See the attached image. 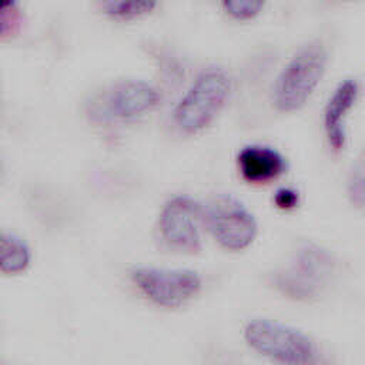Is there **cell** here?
I'll use <instances>...</instances> for the list:
<instances>
[{"mask_svg":"<svg viewBox=\"0 0 365 365\" xmlns=\"http://www.w3.org/2000/svg\"><path fill=\"white\" fill-rule=\"evenodd\" d=\"M328 53L325 46L309 41L302 46L285 64L274 87V104L281 113L301 110L314 94L327 70Z\"/></svg>","mask_w":365,"mask_h":365,"instance_id":"cell-1","label":"cell"},{"mask_svg":"<svg viewBox=\"0 0 365 365\" xmlns=\"http://www.w3.org/2000/svg\"><path fill=\"white\" fill-rule=\"evenodd\" d=\"M231 78L221 68L202 71L177 103L173 118L185 134H197L208 127L227 104Z\"/></svg>","mask_w":365,"mask_h":365,"instance_id":"cell-2","label":"cell"},{"mask_svg":"<svg viewBox=\"0 0 365 365\" xmlns=\"http://www.w3.org/2000/svg\"><path fill=\"white\" fill-rule=\"evenodd\" d=\"M244 339L257 354L288 365L311 364L317 354L314 341L305 332L268 318L247 322Z\"/></svg>","mask_w":365,"mask_h":365,"instance_id":"cell-3","label":"cell"},{"mask_svg":"<svg viewBox=\"0 0 365 365\" xmlns=\"http://www.w3.org/2000/svg\"><path fill=\"white\" fill-rule=\"evenodd\" d=\"M202 224L227 251L247 250L258 235L254 214L232 195H217L204 204Z\"/></svg>","mask_w":365,"mask_h":365,"instance_id":"cell-4","label":"cell"},{"mask_svg":"<svg viewBox=\"0 0 365 365\" xmlns=\"http://www.w3.org/2000/svg\"><path fill=\"white\" fill-rule=\"evenodd\" d=\"M131 281L153 304L164 308H178L191 301L201 289V277L187 268L135 267Z\"/></svg>","mask_w":365,"mask_h":365,"instance_id":"cell-5","label":"cell"},{"mask_svg":"<svg viewBox=\"0 0 365 365\" xmlns=\"http://www.w3.org/2000/svg\"><path fill=\"white\" fill-rule=\"evenodd\" d=\"M160 101L157 88L144 80H121L91 103V113L101 121L130 123L148 114Z\"/></svg>","mask_w":365,"mask_h":365,"instance_id":"cell-6","label":"cell"},{"mask_svg":"<svg viewBox=\"0 0 365 365\" xmlns=\"http://www.w3.org/2000/svg\"><path fill=\"white\" fill-rule=\"evenodd\" d=\"M202 205L188 195H174L158 217L161 240L174 251L194 254L201 250Z\"/></svg>","mask_w":365,"mask_h":365,"instance_id":"cell-7","label":"cell"},{"mask_svg":"<svg viewBox=\"0 0 365 365\" xmlns=\"http://www.w3.org/2000/svg\"><path fill=\"white\" fill-rule=\"evenodd\" d=\"M359 96V84L346 78L341 81L329 97L324 110V131L329 147L339 153L346 144L345 120Z\"/></svg>","mask_w":365,"mask_h":365,"instance_id":"cell-8","label":"cell"},{"mask_svg":"<svg viewBox=\"0 0 365 365\" xmlns=\"http://www.w3.org/2000/svg\"><path fill=\"white\" fill-rule=\"evenodd\" d=\"M237 165L241 177L254 184L277 180L287 170L285 158L279 151L259 144L244 147L238 153Z\"/></svg>","mask_w":365,"mask_h":365,"instance_id":"cell-9","label":"cell"},{"mask_svg":"<svg viewBox=\"0 0 365 365\" xmlns=\"http://www.w3.org/2000/svg\"><path fill=\"white\" fill-rule=\"evenodd\" d=\"M289 269L307 284L321 291L322 285L335 272V259L325 248L317 244H304L295 252Z\"/></svg>","mask_w":365,"mask_h":365,"instance_id":"cell-10","label":"cell"},{"mask_svg":"<svg viewBox=\"0 0 365 365\" xmlns=\"http://www.w3.org/2000/svg\"><path fill=\"white\" fill-rule=\"evenodd\" d=\"M31 261L27 242L17 234L3 231L0 237V269L6 275L24 272Z\"/></svg>","mask_w":365,"mask_h":365,"instance_id":"cell-11","label":"cell"},{"mask_svg":"<svg viewBox=\"0 0 365 365\" xmlns=\"http://www.w3.org/2000/svg\"><path fill=\"white\" fill-rule=\"evenodd\" d=\"M158 0H108L104 13L115 20H133L153 11Z\"/></svg>","mask_w":365,"mask_h":365,"instance_id":"cell-12","label":"cell"},{"mask_svg":"<svg viewBox=\"0 0 365 365\" xmlns=\"http://www.w3.org/2000/svg\"><path fill=\"white\" fill-rule=\"evenodd\" d=\"M267 0H221L224 10L235 20H251L257 17Z\"/></svg>","mask_w":365,"mask_h":365,"instance_id":"cell-13","label":"cell"},{"mask_svg":"<svg viewBox=\"0 0 365 365\" xmlns=\"http://www.w3.org/2000/svg\"><path fill=\"white\" fill-rule=\"evenodd\" d=\"M346 194L351 204L359 210H365V173L355 171L346 182Z\"/></svg>","mask_w":365,"mask_h":365,"instance_id":"cell-14","label":"cell"},{"mask_svg":"<svg viewBox=\"0 0 365 365\" xmlns=\"http://www.w3.org/2000/svg\"><path fill=\"white\" fill-rule=\"evenodd\" d=\"M274 202L281 210H292V208H295L298 205L299 195H298V192L295 190H292L289 187H284V188H279L275 192Z\"/></svg>","mask_w":365,"mask_h":365,"instance_id":"cell-15","label":"cell"},{"mask_svg":"<svg viewBox=\"0 0 365 365\" xmlns=\"http://www.w3.org/2000/svg\"><path fill=\"white\" fill-rule=\"evenodd\" d=\"M332 3H342V1H351V0H331Z\"/></svg>","mask_w":365,"mask_h":365,"instance_id":"cell-16","label":"cell"}]
</instances>
